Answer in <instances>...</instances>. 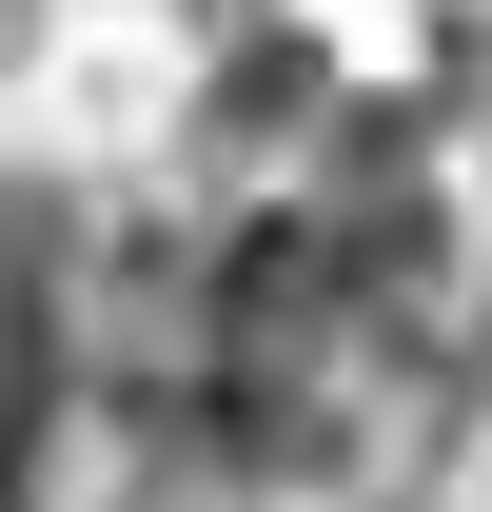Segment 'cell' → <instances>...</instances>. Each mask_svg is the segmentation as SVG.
Masks as SVG:
<instances>
[{"label":"cell","instance_id":"2","mask_svg":"<svg viewBox=\"0 0 492 512\" xmlns=\"http://www.w3.org/2000/svg\"><path fill=\"white\" fill-rule=\"evenodd\" d=\"M178 20H217V40H256V20H276V0H178Z\"/></svg>","mask_w":492,"mask_h":512},{"label":"cell","instance_id":"3","mask_svg":"<svg viewBox=\"0 0 492 512\" xmlns=\"http://www.w3.org/2000/svg\"><path fill=\"white\" fill-rule=\"evenodd\" d=\"M119 512H197V493H158V473H119Z\"/></svg>","mask_w":492,"mask_h":512},{"label":"cell","instance_id":"1","mask_svg":"<svg viewBox=\"0 0 492 512\" xmlns=\"http://www.w3.org/2000/svg\"><path fill=\"white\" fill-rule=\"evenodd\" d=\"M335 138V60H315L296 20H256L237 60L197 79V158H237V178H276V158H315Z\"/></svg>","mask_w":492,"mask_h":512}]
</instances>
